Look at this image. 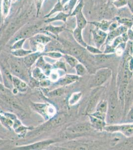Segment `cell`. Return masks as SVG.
<instances>
[{"mask_svg":"<svg viewBox=\"0 0 133 150\" xmlns=\"http://www.w3.org/2000/svg\"><path fill=\"white\" fill-rule=\"evenodd\" d=\"M32 52V51L23 49L22 48L19 49L12 50L11 51L12 55L16 57H24Z\"/></svg>","mask_w":133,"mask_h":150,"instance_id":"18","label":"cell"},{"mask_svg":"<svg viewBox=\"0 0 133 150\" xmlns=\"http://www.w3.org/2000/svg\"><path fill=\"white\" fill-rule=\"evenodd\" d=\"M104 129L109 132H121L127 136H130L133 134V125H123L111 126L104 127Z\"/></svg>","mask_w":133,"mask_h":150,"instance_id":"1","label":"cell"},{"mask_svg":"<svg viewBox=\"0 0 133 150\" xmlns=\"http://www.w3.org/2000/svg\"><path fill=\"white\" fill-rule=\"evenodd\" d=\"M79 77L76 75H67L59 79L58 84L61 86L67 85L72 84L78 80Z\"/></svg>","mask_w":133,"mask_h":150,"instance_id":"9","label":"cell"},{"mask_svg":"<svg viewBox=\"0 0 133 150\" xmlns=\"http://www.w3.org/2000/svg\"><path fill=\"white\" fill-rule=\"evenodd\" d=\"M100 94L99 93L94 95L93 97L91 98V99L89 100V103L88 104V108L86 109V112L87 113H91L92 111H93V110L95 109L97 104L98 101L100 99Z\"/></svg>","mask_w":133,"mask_h":150,"instance_id":"16","label":"cell"},{"mask_svg":"<svg viewBox=\"0 0 133 150\" xmlns=\"http://www.w3.org/2000/svg\"><path fill=\"white\" fill-rule=\"evenodd\" d=\"M81 97V92L75 93L71 96V98H70L69 104L71 105L76 104L79 100V99Z\"/></svg>","mask_w":133,"mask_h":150,"instance_id":"25","label":"cell"},{"mask_svg":"<svg viewBox=\"0 0 133 150\" xmlns=\"http://www.w3.org/2000/svg\"><path fill=\"white\" fill-rule=\"evenodd\" d=\"M38 28V26L37 25H33V26H30L29 27L26 28L24 30H22L18 36H17L16 41L20 39L25 38L27 37L30 36L31 35L33 34L35 31Z\"/></svg>","mask_w":133,"mask_h":150,"instance_id":"10","label":"cell"},{"mask_svg":"<svg viewBox=\"0 0 133 150\" xmlns=\"http://www.w3.org/2000/svg\"><path fill=\"white\" fill-rule=\"evenodd\" d=\"M114 48L112 46H107L106 47V50L104 51V53H108L110 52H114Z\"/></svg>","mask_w":133,"mask_h":150,"instance_id":"42","label":"cell"},{"mask_svg":"<svg viewBox=\"0 0 133 150\" xmlns=\"http://www.w3.org/2000/svg\"><path fill=\"white\" fill-rule=\"evenodd\" d=\"M82 30L79 29V28H76L75 29L74 31L72 33V35L74 38L75 39L79 44L81 45L82 46L84 47H86L87 45L86 42L84 41L83 36H82V33H81Z\"/></svg>","mask_w":133,"mask_h":150,"instance_id":"14","label":"cell"},{"mask_svg":"<svg viewBox=\"0 0 133 150\" xmlns=\"http://www.w3.org/2000/svg\"><path fill=\"white\" fill-rule=\"evenodd\" d=\"M45 55L48 57L53 58V59H59L62 56V54L59 52H49V53H46Z\"/></svg>","mask_w":133,"mask_h":150,"instance_id":"33","label":"cell"},{"mask_svg":"<svg viewBox=\"0 0 133 150\" xmlns=\"http://www.w3.org/2000/svg\"><path fill=\"white\" fill-rule=\"evenodd\" d=\"M50 85V82L47 80H41L40 85L42 87H47Z\"/></svg>","mask_w":133,"mask_h":150,"instance_id":"40","label":"cell"},{"mask_svg":"<svg viewBox=\"0 0 133 150\" xmlns=\"http://www.w3.org/2000/svg\"><path fill=\"white\" fill-rule=\"evenodd\" d=\"M64 90L63 88H59L53 91L52 92L49 93V95L51 96H60L64 94Z\"/></svg>","mask_w":133,"mask_h":150,"instance_id":"31","label":"cell"},{"mask_svg":"<svg viewBox=\"0 0 133 150\" xmlns=\"http://www.w3.org/2000/svg\"><path fill=\"white\" fill-rule=\"evenodd\" d=\"M12 84L14 88L17 89L18 92H25L27 90V84L18 77L12 76Z\"/></svg>","mask_w":133,"mask_h":150,"instance_id":"6","label":"cell"},{"mask_svg":"<svg viewBox=\"0 0 133 150\" xmlns=\"http://www.w3.org/2000/svg\"><path fill=\"white\" fill-rule=\"evenodd\" d=\"M52 143H53V141L51 140L43 141L39 142L36 143L32 144L31 145L17 147L15 148H16L15 149L22 150H40L47 147Z\"/></svg>","mask_w":133,"mask_h":150,"instance_id":"4","label":"cell"},{"mask_svg":"<svg viewBox=\"0 0 133 150\" xmlns=\"http://www.w3.org/2000/svg\"><path fill=\"white\" fill-rule=\"evenodd\" d=\"M76 20L77 23V27L79 29H84L87 24V21L82 13V10L80 11L76 14Z\"/></svg>","mask_w":133,"mask_h":150,"instance_id":"15","label":"cell"},{"mask_svg":"<svg viewBox=\"0 0 133 150\" xmlns=\"http://www.w3.org/2000/svg\"><path fill=\"white\" fill-rule=\"evenodd\" d=\"M31 129L30 127H26L24 126L23 125H21L17 129H15V133L18 134H22V133H24V132L26 131V130H31Z\"/></svg>","mask_w":133,"mask_h":150,"instance_id":"32","label":"cell"},{"mask_svg":"<svg viewBox=\"0 0 133 150\" xmlns=\"http://www.w3.org/2000/svg\"><path fill=\"white\" fill-rule=\"evenodd\" d=\"M71 53L76 56L79 57L82 54V51L81 50L79 49V48L76 47H72L70 49Z\"/></svg>","mask_w":133,"mask_h":150,"instance_id":"35","label":"cell"},{"mask_svg":"<svg viewBox=\"0 0 133 150\" xmlns=\"http://www.w3.org/2000/svg\"><path fill=\"white\" fill-rule=\"evenodd\" d=\"M36 7H37V12L38 13L39 10L40 9L43 0H36Z\"/></svg>","mask_w":133,"mask_h":150,"instance_id":"41","label":"cell"},{"mask_svg":"<svg viewBox=\"0 0 133 150\" xmlns=\"http://www.w3.org/2000/svg\"><path fill=\"white\" fill-rule=\"evenodd\" d=\"M3 86L2 84V83L0 82V92H1V91H3Z\"/></svg>","mask_w":133,"mask_h":150,"instance_id":"45","label":"cell"},{"mask_svg":"<svg viewBox=\"0 0 133 150\" xmlns=\"http://www.w3.org/2000/svg\"><path fill=\"white\" fill-rule=\"evenodd\" d=\"M128 36L131 39H133V33H132V31H131V30L129 31V32H128Z\"/></svg>","mask_w":133,"mask_h":150,"instance_id":"44","label":"cell"},{"mask_svg":"<svg viewBox=\"0 0 133 150\" xmlns=\"http://www.w3.org/2000/svg\"><path fill=\"white\" fill-rule=\"evenodd\" d=\"M95 25L97 26L98 28L100 29L103 31H106L109 28V26H110L109 23L106 21H103L100 23H95Z\"/></svg>","mask_w":133,"mask_h":150,"instance_id":"27","label":"cell"},{"mask_svg":"<svg viewBox=\"0 0 133 150\" xmlns=\"http://www.w3.org/2000/svg\"><path fill=\"white\" fill-rule=\"evenodd\" d=\"M83 7V1H81L79 5L77 6V7L76 8V9H75L74 12H72V14L71 16H75L77 13H78V12H79L80 11L82 10Z\"/></svg>","mask_w":133,"mask_h":150,"instance_id":"36","label":"cell"},{"mask_svg":"<svg viewBox=\"0 0 133 150\" xmlns=\"http://www.w3.org/2000/svg\"><path fill=\"white\" fill-rule=\"evenodd\" d=\"M111 70L109 69H102L99 70L94 79V85L96 86L102 85L111 76Z\"/></svg>","mask_w":133,"mask_h":150,"instance_id":"2","label":"cell"},{"mask_svg":"<svg viewBox=\"0 0 133 150\" xmlns=\"http://www.w3.org/2000/svg\"><path fill=\"white\" fill-rule=\"evenodd\" d=\"M3 115H2L1 114H0V121H1V120L2 119V118H3Z\"/></svg>","mask_w":133,"mask_h":150,"instance_id":"47","label":"cell"},{"mask_svg":"<svg viewBox=\"0 0 133 150\" xmlns=\"http://www.w3.org/2000/svg\"><path fill=\"white\" fill-rule=\"evenodd\" d=\"M10 69L13 76L18 77L19 78H22L24 76V72L22 68L19 64L12 62L10 64Z\"/></svg>","mask_w":133,"mask_h":150,"instance_id":"11","label":"cell"},{"mask_svg":"<svg viewBox=\"0 0 133 150\" xmlns=\"http://www.w3.org/2000/svg\"><path fill=\"white\" fill-rule=\"evenodd\" d=\"M32 77L36 80L40 81L45 78V76L42 73L40 69L38 67L34 69L32 71Z\"/></svg>","mask_w":133,"mask_h":150,"instance_id":"23","label":"cell"},{"mask_svg":"<svg viewBox=\"0 0 133 150\" xmlns=\"http://www.w3.org/2000/svg\"><path fill=\"white\" fill-rule=\"evenodd\" d=\"M86 49L88 50V51L90 52L91 53H93V54H102V52L100 51V50L98 49V48H95L93 47L92 46H86Z\"/></svg>","mask_w":133,"mask_h":150,"instance_id":"34","label":"cell"},{"mask_svg":"<svg viewBox=\"0 0 133 150\" xmlns=\"http://www.w3.org/2000/svg\"><path fill=\"white\" fill-rule=\"evenodd\" d=\"M40 56L41 53L39 52H32L24 57V65L27 68L31 67Z\"/></svg>","mask_w":133,"mask_h":150,"instance_id":"7","label":"cell"},{"mask_svg":"<svg viewBox=\"0 0 133 150\" xmlns=\"http://www.w3.org/2000/svg\"><path fill=\"white\" fill-rule=\"evenodd\" d=\"M33 42L40 44H46L51 41L50 37L43 34H37L31 38Z\"/></svg>","mask_w":133,"mask_h":150,"instance_id":"13","label":"cell"},{"mask_svg":"<svg viewBox=\"0 0 133 150\" xmlns=\"http://www.w3.org/2000/svg\"><path fill=\"white\" fill-rule=\"evenodd\" d=\"M56 65L57 66L60 68L64 69H65V66L64 65V63L62 62H58L56 63Z\"/></svg>","mask_w":133,"mask_h":150,"instance_id":"43","label":"cell"},{"mask_svg":"<svg viewBox=\"0 0 133 150\" xmlns=\"http://www.w3.org/2000/svg\"><path fill=\"white\" fill-rule=\"evenodd\" d=\"M91 118V121L92 124L94 126L95 128L99 129H101L102 128H104L105 123L104 121H103L102 120L98 119V118H95L93 116H90Z\"/></svg>","mask_w":133,"mask_h":150,"instance_id":"20","label":"cell"},{"mask_svg":"<svg viewBox=\"0 0 133 150\" xmlns=\"http://www.w3.org/2000/svg\"><path fill=\"white\" fill-rule=\"evenodd\" d=\"M77 1V0H70V1L69 4L68 6V7L69 8L68 9H70V10H72V8L74 7V6L76 5V2Z\"/></svg>","mask_w":133,"mask_h":150,"instance_id":"39","label":"cell"},{"mask_svg":"<svg viewBox=\"0 0 133 150\" xmlns=\"http://www.w3.org/2000/svg\"><path fill=\"white\" fill-rule=\"evenodd\" d=\"M64 58L66 61L72 67H74L77 64H78V61L73 57L71 56L70 55H65L64 56Z\"/></svg>","mask_w":133,"mask_h":150,"instance_id":"26","label":"cell"},{"mask_svg":"<svg viewBox=\"0 0 133 150\" xmlns=\"http://www.w3.org/2000/svg\"><path fill=\"white\" fill-rule=\"evenodd\" d=\"M108 108V103L106 101L103 100L101 101L100 104L98 105L96 109V112L102 114L106 115V112L107 111Z\"/></svg>","mask_w":133,"mask_h":150,"instance_id":"21","label":"cell"},{"mask_svg":"<svg viewBox=\"0 0 133 150\" xmlns=\"http://www.w3.org/2000/svg\"><path fill=\"white\" fill-rule=\"evenodd\" d=\"M12 1V0H2V14L5 17H7L10 13Z\"/></svg>","mask_w":133,"mask_h":150,"instance_id":"17","label":"cell"},{"mask_svg":"<svg viewBox=\"0 0 133 150\" xmlns=\"http://www.w3.org/2000/svg\"><path fill=\"white\" fill-rule=\"evenodd\" d=\"M109 117L111 121H114L115 119V112L117 107V99L115 93L112 94L110 97Z\"/></svg>","mask_w":133,"mask_h":150,"instance_id":"8","label":"cell"},{"mask_svg":"<svg viewBox=\"0 0 133 150\" xmlns=\"http://www.w3.org/2000/svg\"><path fill=\"white\" fill-rule=\"evenodd\" d=\"M26 39L23 38V39H20L15 41L14 44L12 45L11 47V49L12 50H14L19 49L22 48V47L24 46V43L25 42Z\"/></svg>","mask_w":133,"mask_h":150,"instance_id":"24","label":"cell"},{"mask_svg":"<svg viewBox=\"0 0 133 150\" xmlns=\"http://www.w3.org/2000/svg\"><path fill=\"white\" fill-rule=\"evenodd\" d=\"M69 16V14L64 13L63 12H60L55 17L51 18V19H48L47 21H46V22H53L55 21L61 20L65 22L67 20V18Z\"/></svg>","mask_w":133,"mask_h":150,"instance_id":"22","label":"cell"},{"mask_svg":"<svg viewBox=\"0 0 133 150\" xmlns=\"http://www.w3.org/2000/svg\"><path fill=\"white\" fill-rule=\"evenodd\" d=\"M0 82L1 83L3 82V75H2L1 70H0Z\"/></svg>","mask_w":133,"mask_h":150,"instance_id":"46","label":"cell"},{"mask_svg":"<svg viewBox=\"0 0 133 150\" xmlns=\"http://www.w3.org/2000/svg\"><path fill=\"white\" fill-rule=\"evenodd\" d=\"M93 33L95 42L97 46L99 48L104 42L107 34L99 28L95 29L94 31H93Z\"/></svg>","mask_w":133,"mask_h":150,"instance_id":"5","label":"cell"},{"mask_svg":"<svg viewBox=\"0 0 133 150\" xmlns=\"http://www.w3.org/2000/svg\"><path fill=\"white\" fill-rule=\"evenodd\" d=\"M90 129V126L86 124H78L68 128V130L72 134L84 133L89 131Z\"/></svg>","mask_w":133,"mask_h":150,"instance_id":"12","label":"cell"},{"mask_svg":"<svg viewBox=\"0 0 133 150\" xmlns=\"http://www.w3.org/2000/svg\"><path fill=\"white\" fill-rule=\"evenodd\" d=\"M63 10V7L62 5H61V3L60 2V0H58V2L56 4L55 6L54 7V9H53L51 11L50 14L46 16L45 17H48L49 16L52 15L53 14H54L55 12H59V11H61H61H62Z\"/></svg>","mask_w":133,"mask_h":150,"instance_id":"28","label":"cell"},{"mask_svg":"<svg viewBox=\"0 0 133 150\" xmlns=\"http://www.w3.org/2000/svg\"><path fill=\"white\" fill-rule=\"evenodd\" d=\"M3 115L5 116L6 117L8 118L9 119L13 121L15 120V119H17V116L13 113H10V112H5L3 113Z\"/></svg>","mask_w":133,"mask_h":150,"instance_id":"37","label":"cell"},{"mask_svg":"<svg viewBox=\"0 0 133 150\" xmlns=\"http://www.w3.org/2000/svg\"><path fill=\"white\" fill-rule=\"evenodd\" d=\"M75 67H76V71H77L78 75L83 76L84 75V74L86 73V70L83 65L80 64H78L76 65Z\"/></svg>","mask_w":133,"mask_h":150,"instance_id":"29","label":"cell"},{"mask_svg":"<svg viewBox=\"0 0 133 150\" xmlns=\"http://www.w3.org/2000/svg\"><path fill=\"white\" fill-rule=\"evenodd\" d=\"M58 76H59V75H58L57 72H53L51 74V80L52 81L57 80L58 78Z\"/></svg>","mask_w":133,"mask_h":150,"instance_id":"38","label":"cell"},{"mask_svg":"<svg viewBox=\"0 0 133 150\" xmlns=\"http://www.w3.org/2000/svg\"><path fill=\"white\" fill-rule=\"evenodd\" d=\"M34 108L36 111L40 112L44 117H52L55 113V110L53 106L46 105L44 104H34Z\"/></svg>","mask_w":133,"mask_h":150,"instance_id":"3","label":"cell"},{"mask_svg":"<svg viewBox=\"0 0 133 150\" xmlns=\"http://www.w3.org/2000/svg\"><path fill=\"white\" fill-rule=\"evenodd\" d=\"M63 121H64V119L63 118L62 116H58L57 117H56L54 119L52 120L51 124L53 126H56L61 124Z\"/></svg>","mask_w":133,"mask_h":150,"instance_id":"30","label":"cell"},{"mask_svg":"<svg viewBox=\"0 0 133 150\" xmlns=\"http://www.w3.org/2000/svg\"><path fill=\"white\" fill-rule=\"evenodd\" d=\"M46 31L52 33L54 35H55L56 36H58L59 33L62 32V31L65 30V27L63 26L61 27H54V26L49 25V26L46 27L45 28Z\"/></svg>","mask_w":133,"mask_h":150,"instance_id":"19","label":"cell"}]
</instances>
